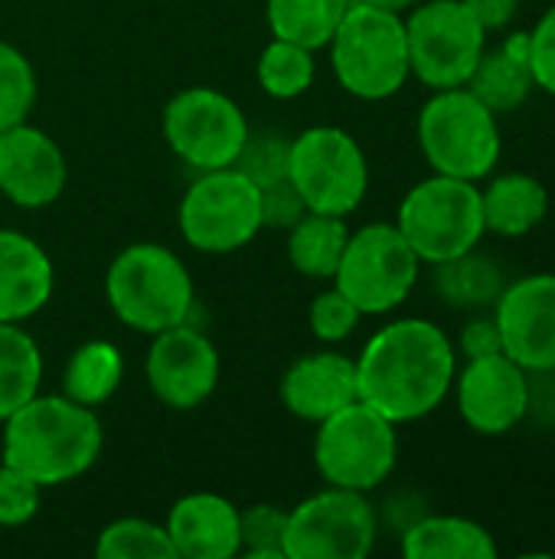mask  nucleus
Returning a JSON list of instances; mask_svg holds the SVG:
<instances>
[{"label": "nucleus", "instance_id": "1", "mask_svg": "<svg viewBox=\"0 0 555 559\" xmlns=\"http://www.w3.org/2000/svg\"><path fill=\"white\" fill-rule=\"evenodd\" d=\"M455 341L429 318L383 324L357 357L360 400L396 426L432 416L455 386Z\"/></svg>", "mask_w": 555, "mask_h": 559}, {"label": "nucleus", "instance_id": "2", "mask_svg": "<svg viewBox=\"0 0 555 559\" xmlns=\"http://www.w3.org/2000/svg\"><path fill=\"white\" fill-rule=\"evenodd\" d=\"M105 432L95 409L69 396L36 393L3 419L0 462L23 472L39 488L82 478L101 455Z\"/></svg>", "mask_w": 555, "mask_h": 559}, {"label": "nucleus", "instance_id": "3", "mask_svg": "<svg viewBox=\"0 0 555 559\" xmlns=\"http://www.w3.org/2000/svg\"><path fill=\"white\" fill-rule=\"evenodd\" d=\"M105 298L124 328L154 337L190 321L196 292L177 252L157 242H134L111 259Z\"/></svg>", "mask_w": 555, "mask_h": 559}, {"label": "nucleus", "instance_id": "4", "mask_svg": "<svg viewBox=\"0 0 555 559\" xmlns=\"http://www.w3.org/2000/svg\"><path fill=\"white\" fill-rule=\"evenodd\" d=\"M327 49L340 88L360 102H386L412 79L402 13L353 0Z\"/></svg>", "mask_w": 555, "mask_h": 559}, {"label": "nucleus", "instance_id": "5", "mask_svg": "<svg viewBox=\"0 0 555 559\" xmlns=\"http://www.w3.org/2000/svg\"><path fill=\"white\" fill-rule=\"evenodd\" d=\"M419 147L432 174L481 183L504 154V134L497 115L464 85L438 88L419 111Z\"/></svg>", "mask_w": 555, "mask_h": 559}, {"label": "nucleus", "instance_id": "6", "mask_svg": "<svg viewBox=\"0 0 555 559\" xmlns=\"http://www.w3.org/2000/svg\"><path fill=\"white\" fill-rule=\"evenodd\" d=\"M396 226L422 259V265H442L481 246L487 236L481 187L471 180L432 174L419 180L399 203Z\"/></svg>", "mask_w": 555, "mask_h": 559}, {"label": "nucleus", "instance_id": "7", "mask_svg": "<svg viewBox=\"0 0 555 559\" xmlns=\"http://www.w3.org/2000/svg\"><path fill=\"white\" fill-rule=\"evenodd\" d=\"M396 462L399 426L363 400L317 423L314 465L327 485L370 495L396 472Z\"/></svg>", "mask_w": 555, "mask_h": 559}, {"label": "nucleus", "instance_id": "8", "mask_svg": "<svg viewBox=\"0 0 555 559\" xmlns=\"http://www.w3.org/2000/svg\"><path fill=\"white\" fill-rule=\"evenodd\" d=\"M419 272L422 259L396 223H366L350 233L330 282L363 311V318H379L409 301L419 285Z\"/></svg>", "mask_w": 555, "mask_h": 559}, {"label": "nucleus", "instance_id": "9", "mask_svg": "<svg viewBox=\"0 0 555 559\" xmlns=\"http://www.w3.org/2000/svg\"><path fill=\"white\" fill-rule=\"evenodd\" d=\"M288 180L311 213L350 216L366 200L370 160L350 131L317 124L291 141Z\"/></svg>", "mask_w": 555, "mask_h": 559}, {"label": "nucleus", "instance_id": "10", "mask_svg": "<svg viewBox=\"0 0 555 559\" xmlns=\"http://www.w3.org/2000/svg\"><path fill=\"white\" fill-rule=\"evenodd\" d=\"M177 226L196 252H239L265 229L258 187L236 167L203 170L180 200Z\"/></svg>", "mask_w": 555, "mask_h": 559}, {"label": "nucleus", "instance_id": "11", "mask_svg": "<svg viewBox=\"0 0 555 559\" xmlns=\"http://www.w3.org/2000/svg\"><path fill=\"white\" fill-rule=\"evenodd\" d=\"M406 39L409 69L432 92L468 85L487 49V29L468 0H422L406 13Z\"/></svg>", "mask_w": 555, "mask_h": 559}, {"label": "nucleus", "instance_id": "12", "mask_svg": "<svg viewBox=\"0 0 555 559\" xmlns=\"http://www.w3.org/2000/svg\"><path fill=\"white\" fill-rule=\"evenodd\" d=\"M160 128L170 151L200 174L232 167L252 134L239 102L209 85L177 92L164 108Z\"/></svg>", "mask_w": 555, "mask_h": 559}, {"label": "nucleus", "instance_id": "13", "mask_svg": "<svg viewBox=\"0 0 555 559\" xmlns=\"http://www.w3.org/2000/svg\"><path fill=\"white\" fill-rule=\"evenodd\" d=\"M376 537L379 518L366 495L327 485L288 511L285 559H363Z\"/></svg>", "mask_w": 555, "mask_h": 559}, {"label": "nucleus", "instance_id": "14", "mask_svg": "<svg viewBox=\"0 0 555 559\" xmlns=\"http://www.w3.org/2000/svg\"><path fill=\"white\" fill-rule=\"evenodd\" d=\"M455 403L464 426L478 436L497 439L514 432L533 409V373L507 354L464 360L455 373Z\"/></svg>", "mask_w": 555, "mask_h": 559}, {"label": "nucleus", "instance_id": "15", "mask_svg": "<svg viewBox=\"0 0 555 559\" xmlns=\"http://www.w3.org/2000/svg\"><path fill=\"white\" fill-rule=\"evenodd\" d=\"M150 393L170 409H196L219 386V350L190 321L154 334L144 360Z\"/></svg>", "mask_w": 555, "mask_h": 559}, {"label": "nucleus", "instance_id": "16", "mask_svg": "<svg viewBox=\"0 0 555 559\" xmlns=\"http://www.w3.org/2000/svg\"><path fill=\"white\" fill-rule=\"evenodd\" d=\"M491 311L504 354L533 377H555V272L507 282Z\"/></svg>", "mask_w": 555, "mask_h": 559}, {"label": "nucleus", "instance_id": "17", "mask_svg": "<svg viewBox=\"0 0 555 559\" xmlns=\"http://www.w3.org/2000/svg\"><path fill=\"white\" fill-rule=\"evenodd\" d=\"M69 180L62 147L29 121L0 131V193L23 210L52 206Z\"/></svg>", "mask_w": 555, "mask_h": 559}, {"label": "nucleus", "instance_id": "18", "mask_svg": "<svg viewBox=\"0 0 555 559\" xmlns=\"http://www.w3.org/2000/svg\"><path fill=\"white\" fill-rule=\"evenodd\" d=\"M278 396L291 416L317 426L360 400L357 360L337 350L304 354L281 373Z\"/></svg>", "mask_w": 555, "mask_h": 559}, {"label": "nucleus", "instance_id": "19", "mask_svg": "<svg viewBox=\"0 0 555 559\" xmlns=\"http://www.w3.org/2000/svg\"><path fill=\"white\" fill-rule=\"evenodd\" d=\"M164 527L177 559H232L242 550L239 508L222 495L196 491L180 498Z\"/></svg>", "mask_w": 555, "mask_h": 559}, {"label": "nucleus", "instance_id": "20", "mask_svg": "<svg viewBox=\"0 0 555 559\" xmlns=\"http://www.w3.org/2000/svg\"><path fill=\"white\" fill-rule=\"evenodd\" d=\"M56 288L49 252L16 229H0V324H23L39 314Z\"/></svg>", "mask_w": 555, "mask_h": 559}, {"label": "nucleus", "instance_id": "21", "mask_svg": "<svg viewBox=\"0 0 555 559\" xmlns=\"http://www.w3.org/2000/svg\"><path fill=\"white\" fill-rule=\"evenodd\" d=\"M464 88L474 92L494 115L517 111L536 92L530 69V29H514L500 46H487Z\"/></svg>", "mask_w": 555, "mask_h": 559}, {"label": "nucleus", "instance_id": "22", "mask_svg": "<svg viewBox=\"0 0 555 559\" xmlns=\"http://www.w3.org/2000/svg\"><path fill=\"white\" fill-rule=\"evenodd\" d=\"M484 229L500 239H523L540 229L550 216V190L540 177L510 170L497 174L481 187Z\"/></svg>", "mask_w": 555, "mask_h": 559}, {"label": "nucleus", "instance_id": "23", "mask_svg": "<svg viewBox=\"0 0 555 559\" xmlns=\"http://www.w3.org/2000/svg\"><path fill=\"white\" fill-rule=\"evenodd\" d=\"M402 554L409 559H497L494 534L458 514H422L402 531Z\"/></svg>", "mask_w": 555, "mask_h": 559}, {"label": "nucleus", "instance_id": "24", "mask_svg": "<svg viewBox=\"0 0 555 559\" xmlns=\"http://www.w3.org/2000/svg\"><path fill=\"white\" fill-rule=\"evenodd\" d=\"M350 239L347 216H330V213H304L291 229H288V259L291 265L314 282H330L343 249Z\"/></svg>", "mask_w": 555, "mask_h": 559}, {"label": "nucleus", "instance_id": "25", "mask_svg": "<svg viewBox=\"0 0 555 559\" xmlns=\"http://www.w3.org/2000/svg\"><path fill=\"white\" fill-rule=\"evenodd\" d=\"M432 269H435L438 298L458 311H491L507 285L500 265L494 259L481 255L478 249H471L458 259H448L442 265H432Z\"/></svg>", "mask_w": 555, "mask_h": 559}, {"label": "nucleus", "instance_id": "26", "mask_svg": "<svg viewBox=\"0 0 555 559\" xmlns=\"http://www.w3.org/2000/svg\"><path fill=\"white\" fill-rule=\"evenodd\" d=\"M124 380V357L111 341H85L72 350L62 370V396L98 409L105 406Z\"/></svg>", "mask_w": 555, "mask_h": 559}, {"label": "nucleus", "instance_id": "27", "mask_svg": "<svg viewBox=\"0 0 555 559\" xmlns=\"http://www.w3.org/2000/svg\"><path fill=\"white\" fill-rule=\"evenodd\" d=\"M353 0H265V20L272 36L324 49L340 26Z\"/></svg>", "mask_w": 555, "mask_h": 559}, {"label": "nucleus", "instance_id": "28", "mask_svg": "<svg viewBox=\"0 0 555 559\" xmlns=\"http://www.w3.org/2000/svg\"><path fill=\"white\" fill-rule=\"evenodd\" d=\"M43 354L20 324H0V423L39 393Z\"/></svg>", "mask_w": 555, "mask_h": 559}, {"label": "nucleus", "instance_id": "29", "mask_svg": "<svg viewBox=\"0 0 555 559\" xmlns=\"http://www.w3.org/2000/svg\"><path fill=\"white\" fill-rule=\"evenodd\" d=\"M314 75H317L314 49L291 43V39H278V36H272V43L262 49L255 62V79L262 92L278 102L301 98L314 85Z\"/></svg>", "mask_w": 555, "mask_h": 559}, {"label": "nucleus", "instance_id": "30", "mask_svg": "<svg viewBox=\"0 0 555 559\" xmlns=\"http://www.w3.org/2000/svg\"><path fill=\"white\" fill-rule=\"evenodd\" d=\"M98 559H177L164 524L144 518H121L101 527L95 540Z\"/></svg>", "mask_w": 555, "mask_h": 559}, {"label": "nucleus", "instance_id": "31", "mask_svg": "<svg viewBox=\"0 0 555 559\" xmlns=\"http://www.w3.org/2000/svg\"><path fill=\"white\" fill-rule=\"evenodd\" d=\"M36 105V72L29 59L0 39V131L29 118Z\"/></svg>", "mask_w": 555, "mask_h": 559}, {"label": "nucleus", "instance_id": "32", "mask_svg": "<svg viewBox=\"0 0 555 559\" xmlns=\"http://www.w3.org/2000/svg\"><path fill=\"white\" fill-rule=\"evenodd\" d=\"M285 527L288 511L278 504H252L239 511V554L249 559H285Z\"/></svg>", "mask_w": 555, "mask_h": 559}, {"label": "nucleus", "instance_id": "33", "mask_svg": "<svg viewBox=\"0 0 555 559\" xmlns=\"http://www.w3.org/2000/svg\"><path fill=\"white\" fill-rule=\"evenodd\" d=\"M288 154H291V141L265 131V134H249L242 154L236 157V170H242L255 187H268L275 180L288 177Z\"/></svg>", "mask_w": 555, "mask_h": 559}, {"label": "nucleus", "instance_id": "34", "mask_svg": "<svg viewBox=\"0 0 555 559\" xmlns=\"http://www.w3.org/2000/svg\"><path fill=\"white\" fill-rule=\"evenodd\" d=\"M363 321V311L334 285L327 292H321L311 308H307V324H311V334L321 341V344H343L347 337H353V331L360 328Z\"/></svg>", "mask_w": 555, "mask_h": 559}, {"label": "nucleus", "instance_id": "35", "mask_svg": "<svg viewBox=\"0 0 555 559\" xmlns=\"http://www.w3.org/2000/svg\"><path fill=\"white\" fill-rule=\"evenodd\" d=\"M43 488L29 481L23 472L0 462V527H23L39 511Z\"/></svg>", "mask_w": 555, "mask_h": 559}, {"label": "nucleus", "instance_id": "36", "mask_svg": "<svg viewBox=\"0 0 555 559\" xmlns=\"http://www.w3.org/2000/svg\"><path fill=\"white\" fill-rule=\"evenodd\" d=\"M530 69L536 88L555 98V3L530 29Z\"/></svg>", "mask_w": 555, "mask_h": 559}, {"label": "nucleus", "instance_id": "37", "mask_svg": "<svg viewBox=\"0 0 555 559\" xmlns=\"http://www.w3.org/2000/svg\"><path fill=\"white\" fill-rule=\"evenodd\" d=\"M258 197H262V226L268 229H291L304 213V200L301 193L294 190V183L285 177V180H275L268 187H258Z\"/></svg>", "mask_w": 555, "mask_h": 559}, {"label": "nucleus", "instance_id": "38", "mask_svg": "<svg viewBox=\"0 0 555 559\" xmlns=\"http://www.w3.org/2000/svg\"><path fill=\"white\" fill-rule=\"evenodd\" d=\"M455 350H458V357H464V360H478V357L504 354V337H500V328H497L494 311H491V314L478 311V314L461 328Z\"/></svg>", "mask_w": 555, "mask_h": 559}, {"label": "nucleus", "instance_id": "39", "mask_svg": "<svg viewBox=\"0 0 555 559\" xmlns=\"http://www.w3.org/2000/svg\"><path fill=\"white\" fill-rule=\"evenodd\" d=\"M468 7L491 36V33H500V29H507L514 23V16L520 10V0H468Z\"/></svg>", "mask_w": 555, "mask_h": 559}, {"label": "nucleus", "instance_id": "40", "mask_svg": "<svg viewBox=\"0 0 555 559\" xmlns=\"http://www.w3.org/2000/svg\"><path fill=\"white\" fill-rule=\"evenodd\" d=\"M360 3H370V7H379V10H393V13H409L412 7H419L422 0H360Z\"/></svg>", "mask_w": 555, "mask_h": 559}, {"label": "nucleus", "instance_id": "41", "mask_svg": "<svg viewBox=\"0 0 555 559\" xmlns=\"http://www.w3.org/2000/svg\"><path fill=\"white\" fill-rule=\"evenodd\" d=\"M553 557H555V544H553Z\"/></svg>", "mask_w": 555, "mask_h": 559}]
</instances>
